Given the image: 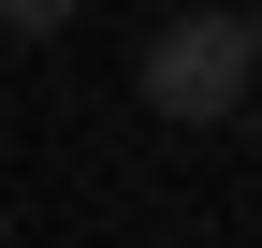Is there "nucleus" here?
I'll use <instances>...</instances> for the list:
<instances>
[{
  "mask_svg": "<svg viewBox=\"0 0 262 248\" xmlns=\"http://www.w3.org/2000/svg\"><path fill=\"white\" fill-rule=\"evenodd\" d=\"M248 88H262V15H175V29L146 44V102L189 117V132L248 117Z\"/></svg>",
  "mask_w": 262,
  "mask_h": 248,
  "instance_id": "1",
  "label": "nucleus"
},
{
  "mask_svg": "<svg viewBox=\"0 0 262 248\" xmlns=\"http://www.w3.org/2000/svg\"><path fill=\"white\" fill-rule=\"evenodd\" d=\"M248 132H262V88H248Z\"/></svg>",
  "mask_w": 262,
  "mask_h": 248,
  "instance_id": "2",
  "label": "nucleus"
}]
</instances>
